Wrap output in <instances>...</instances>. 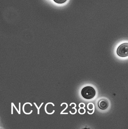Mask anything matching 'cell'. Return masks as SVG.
Masks as SVG:
<instances>
[{"instance_id": "30bf717a", "label": "cell", "mask_w": 128, "mask_h": 129, "mask_svg": "<svg viewBox=\"0 0 128 129\" xmlns=\"http://www.w3.org/2000/svg\"><path fill=\"white\" fill-rule=\"evenodd\" d=\"M11 104H13V105L14 107V108H15V109H16V110L17 111V113H18V114H20V112H19V111H18V109H17V108H16V106H15V105H14V104L13 103H11Z\"/></svg>"}, {"instance_id": "7c38bea8", "label": "cell", "mask_w": 128, "mask_h": 129, "mask_svg": "<svg viewBox=\"0 0 128 129\" xmlns=\"http://www.w3.org/2000/svg\"><path fill=\"white\" fill-rule=\"evenodd\" d=\"M20 104H21V103H19V112H20V113H21V111H20Z\"/></svg>"}, {"instance_id": "5b68a950", "label": "cell", "mask_w": 128, "mask_h": 129, "mask_svg": "<svg viewBox=\"0 0 128 129\" xmlns=\"http://www.w3.org/2000/svg\"><path fill=\"white\" fill-rule=\"evenodd\" d=\"M26 104H30V106H33V105H32V104L30 103H24V105H23V113H24L25 114H30L32 112H33V111L32 110H31V112H30L29 113H26L25 112V111H24V106H25V105Z\"/></svg>"}, {"instance_id": "8992f818", "label": "cell", "mask_w": 128, "mask_h": 129, "mask_svg": "<svg viewBox=\"0 0 128 129\" xmlns=\"http://www.w3.org/2000/svg\"><path fill=\"white\" fill-rule=\"evenodd\" d=\"M55 2L58 4H62L66 2L67 0H53Z\"/></svg>"}, {"instance_id": "8fae6325", "label": "cell", "mask_w": 128, "mask_h": 129, "mask_svg": "<svg viewBox=\"0 0 128 129\" xmlns=\"http://www.w3.org/2000/svg\"><path fill=\"white\" fill-rule=\"evenodd\" d=\"M13 104H11V114H13Z\"/></svg>"}, {"instance_id": "7a4b0ae2", "label": "cell", "mask_w": 128, "mask_h": 129, "mask_svg": "<svg viewBox=\"0 0 128 129\" xmlns=\"http://www.w3.org/2000/svg\"><path fill=\"white\" fill-rule=\"evenodd\" d=\"M116 53L121 57L128 56V43H124L120 45L117 48Z\"/></svg>"}, {"instance_id": "ba28073f", "label": "cell", "mask_w": 128, "mask_h": 129, "mask_svg": "<svg viewBox=\"0 0 128 129\" xmlns=\"http://www.w3.org/2000/svg\"><path fill=\"white\" fill-rule=\"evenodd\" d=\"M93 104L92 103L89 104L87 106V108H88V109L89 110H92L93 109Z\"/></svg>"}, {"instance_id": "277c9868", "label": "cell", "mask_w": 128, "mask_h": 129, "mask_svg": "<svg viewBox=\"0 0 128 129\" xmlns=\"http://www.w3.org/2000/svg\"><path fill=\"white\" fill-rule=\"evenodd\" d=\"M52 104V105H53V106H55V105H54V104H53V103H47L46 104V105H45V112H46V113L47 114H53V113L55 112V110H53V111L51 113H49L47 112V110H46L47 106V105H48V104Z\"/></svg>"}, {"instance_id": "9c48e42d", "label": "cell", "mask_w": 128, "mask_h": 129, "mask_svg": "<svg viewBox=\"0 0 128 129\" xmlns=\"http://www.w3.org/2000/svg\"><path fill=\"white\" fill-rule=\"evenodd\" d=\"M66 104V108H65V109H64V110H63L62 111V112H61V113H60V114H62V113H63V112H64V111H65V110H66L67 109V108H68V105L67 103H62L61 104V105H60V106H62V105H63V104Z\"/></svg>"}, {"instance_id": "3957f363", "label": "cell", "mask_w": 128, "mask_h": 129, "mask_svg": "<svg viewBox=\"0 0 128 129\" xmlns=\"http://www.w3.org/2000/svg\"><path fill=\"white\" fill-rule=\"evenodd\" d=\"M109 103L108 101L105 99H102L98 102V106L102 110H105L108 107Z\"/></svg>"}, {"instance_id": "6da1fadb", "label": "cell", "mask_w": 128, "mask_h": 129, "mask_svg": "<svg viewBox=\"0 0 128 129\" xmlns=\"http://www.w3.org/2000/svg\"><path fill=\"white\" fill-rule=\"evenodd\" d=\"M81 94L85 99L90 100L95 96L96 91L93 87L88 86L85 87L82 89Z\"/></svg>"}, {"instance_id": "52a82bcc", "label": "cell", "mask_w": 128, "mask_h": 129, "mask_svg": "<svg viewBox=\"0 0 128 129\" xmlns=\"http://www.w3.org/2000/svg\"><path fill=\"white\" fill-rule=\"evenodd\" d=\"M44 103H42L41 104L40 106L39 107V108H38V107L37 105L36 104V103H34V104H35V106H36V107H37V109H38V114H40V109L41 107L42 106V105Z\"/></svg>"}]
</instances>
